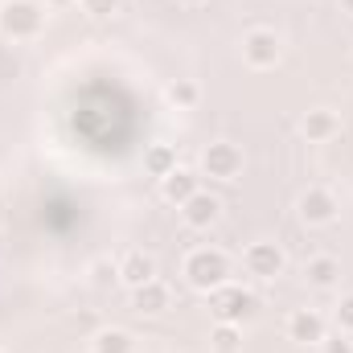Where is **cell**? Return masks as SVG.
Returning <instances> with one entry per match:
<instances>
[{"instance_id":"obj_20","label":"cell","mask_w":353,"mask_h":353,"mask_svg":"<svg viewBox=\"0 0 353 353\" xmlns=\"http://www.w3.org/2000/svg\"><path fill=\"white\" fill-rule=\"evenodd\" d=\"M321 345H325V353H353V341L345 337V333H333V337L325 333V341H321Z\"/></svg>"},{"instance_id":"obj_21","label":"cell","mask_w":353,"mask_h":353,"mask_svg":"<svg viewBox=\"0 0 353 353\" xmlns=\"http://www.w3.org/2000/svg\"><path fill=\"white\" fill-rule=\"evenodd\" d=\"M90 275H94V288H107L111 279H119V267H111V263H94V267H90Z\"/></svg>"},{"instance_id":"obj_6","label":"cell","mask_w":353,"mask_h":353,"mask_svg":"<svg viewBox=\"0 0 353 353\" xmlns=\"http://www.w3.org/2000/svg\"><path fill=\"white\" fill-rule=\"evenodd\" d=\"M243 54H247V62L259 66V70H263V66H275V62H279V37L267 33V29H255V33H247Z\"/></svg>"},{"instance_id":"obj_18","label":"cell","mask_w":353,"mask_h":353,"mask_svg":"<svg viewBox=\"0 0 353 353\" xmlns=\"http://www.w3.org/2000/svg\"><path fill=\"white\" fill-rule=\"evenodd\" d=\"M169 99H173L176 107H193V103H197V87H193L189 79H176L173 87H169Z\"/></svg>"},{"instance_id":"obj_17","label":"cell","mask_w":353,"mask_h":353,"mask_svg":"<svg viewBox=\"0 0 353 353\" xmlns=\"http://www.w3.org/2000/svg\"><path fill=\"white\" fill-rule=\"evenodd\" d=\"M239 345H243L239 325H218V329H214V350H218V353H234Z\"/></svg>"},{"instance_id":"obj_1","label":"cell","mask_w":353,"mask_h":353,"mask_svg":"<svg viewBox=\"0 0 353 353\" xmlns=\"http://www.w3.org/2000/svg\"><path fill=\"white\" fill-rule=\"evenodd\" d=\"M210 312L218 316V325H243V321H251L259 312V300L251 292H243V288H226L222 283L210 296Z\"/></svg>"},{"instance_id":"obj_15","label":"cell","mask_w":353,"mask_h":353,"mask_svg":"<svg viewBox=\"0 0 353 353\" xmlns=\"http://www.w3.org/2000/svg\"><path fill=\"white\" fill-rule=\"evenodd\" d=\"M144 165H148V173H152V176H161V181H165V176L176 169V152L169 148V144H157V148H148Z\"/></svg>"},{"instance_id":"obj_13","label":"cell","mask_w":353,"mask_h":353,"mask_svg":"<svg viewBox=\"0 0 353 353\" xmlns=\"http://www.w3.org/2000/svg\"><path fill=\"white\" fill-rule=\"evenodd\" d=\"M300 128H304L308 140H329V136L337 132V115H333V111H308Z\"/></svg>"},{"instance_id":"obj_8","label":"cell","mask_w":353,"mask_h":353,"mask_svg":"<svg viewBox=\"0 0 353 353\" xmlns=\"http://www.w3.org/2000/svg\"><path fill=\"white\" fill-rule=\"evenodd\" d=\"M247 271L259 275V279H275V275L283 271V251H279L275 243H255V247L247 251Z\"/></svg>"},{"instance_id":"obj_3","label":"cell","mask_w":353,"mask_h":353,"mask_svg":"<svg viewBox=\"0 0 353 353\" xmlns=\"http://www.w3.org/2000/svg\"><path fill=\"white\" fill-rule=\"evenodd\" d=\"M0 33L12 37V41L37 37L41 33V8L33 0H8V4H0Z\"/></svg>"},{"instance_id":"obj_23","label":"cell","mask_w":353,"mask_h":353,"mask_svg":"<svg viewBox=\"0 0 353 353\" xmlns=\"http://www.w3.org/2000/svg\"><path fill=\"white\" fill-rule=\"evenodd\" d=\"M341 4H345V12H353V0H341Z\"/></svg>"},{"instance_id":"obj_14","label":"cell","mask_w":353,"mask_h":353,"mask_svg":"<svg viewBox=\"0 0 353 353\" xmlns=\"http://www.w3.org/2000/svg\"><path fill=\"white\" fill-rule=\"evenodd\" d=\"M304 275H308V283H316V288H333L337 275H341V267H337V259L321 255V259H312V263L304 267Z\"/></svg>"},{"instance_id":"obj_11","label":"cell","mask_w":353,"mask_h":353,"mask_svg":"<svg viewBox=\"0 0 353 353\" xmlns=\"http://www.w3.org/2000/svg\"><path fill=\"white\" fill-rule=\"evenodd\" d=\"M132 300H136V308H140V312L157 316V312H165V308H169V288L152 279V283H144V288H132Z\"/></svg>"},{"instance_id":"obj_22","label":"cell","mask_w":353,"mask_h":353,"mask_svg":"<svg viewBox=\"0 0 353 353\" xmlns=\"http://www.w3.org/2000/svg\"><path fill=\"white\" fill-rule=\"evenodd\" d=\"M337 329L353 333V296H345V300L337 304Z\"/></svg>"},{"instance_id":"obj_10","label":"cell","mask_w":353,"mask_h":353,"mask_svg":"<svg viewBox=\"0 0 353 353\" xmlns=\"http://www.w3.org/2000/svg\"><path fill=\"white\" fill-rule=\"evenodd\" d=\"M119 279H123L128 288H144V283H152V279H157V263H152V255L132 251V255L119 263Z\"/></svg>"},{"instance_id":"obj_24","label":"cell","mask_w":353,"mask_h":353,"mask_svg":"<svg viewBox=\"0 0 353 353\" xmlns=\"http://www.w3.org/2000/svg\"><path fill=\"white\" fill-rule=\"evenodd\" d=\"M185 4H201V0H185Z\"/></svg>"},{"instance_id":"obj_2","label":"cell","mask_w":353,"mask_h":353,"mask_svg":"<svg viewBox=\"0 0 353 353\" xmlns=\"http://www.w3.org/2000/svg\"><path fill=\"white\" fill-rule=\"evenodd\" d=\"M226 275H230V263H226V255H218V251H193V255L185 259V279H189L197 292L222 288Z\"/></svg>"},{"instance_id":"obj_4","label":"cell","mask_w":353,"mask_h":353,"mask_svg":"<svg viewBox=\"0 0 353 353\" xmlns=\"http://www.w3.org/2000/svg\"><path fill=\"white\" fill-rule=\"evenodd\" d=\"M201 169L205 176H218V181H234L239 169H243V152L234 144H210L201 152Z\"/></svg>"},{"instance_id":"obj_9","label":"cell","mask_w":353,"mask_h":353,"mask_svg":"<svg viewBox=\"0 0 353 353\" xmlns=\"http://www.w3.org/2000/svg\"><path fill=\"white\" fill-rule=\"evenodd\" d=\"M218 210H222V205H218V197H210V193H201V189H197V193L181 205V218H185L193 230H205V226L218 218Z\"/></svg>"},{"instance_id":"obj_16","label":"cell","mask_w":353,"mask_h":353,"mask_svg":"<svg viewBox=\"0 0 353 353\" xmlns=\"http://www.w3.org/2000/svg\"><path fill=\"white\" fill-rule=\"evenodd\" d=\"M94 353H132V337L119 329H107L94 337Z\"/></svg>"},{"instance_id":"obj_5","label":"cell","mask_w":353,"mask_h":353,"mask_svg":"<svg viewBox=\"0 0 353 353\" xmlns=\"http://www.w3.org/2000/svg\"><path fill=\"white\" fill-rule=\"evenodd\" d=\"M325 333H329V329H325V316L312 312V308H300V312L288 321V337L300 341V345H321Z\"/></svg>"},{"instance_id":"obj_12","label":"cell","mask_w":353,"mask_h":353,"mask_svg":"<svg viewBox=\"0 0 353 353\" xmlns=\"http://www.w3.org/2000/svg\"><path fill=\"white\" fill-rule=\"evenodd\" d=\"M165 185V197L176 201V205H185L193 193H197V173H189V169H173V173L161 181Z\"/></svg>"},{"instance_id":"obj_7","label":"cell","mask_w":353,"mask_h":353,"mask_svg":"<svg viewBox=\"0 0 353 353\" xmlns=\"http://www.w3.org/2000/svg\"><path fill=\"white\" fill-rule=\"evenodd\" d=\"M300 218L312 222V226L333 222V218H337V201H333V193H329V189H308V193L300 197Z\"/></svg>"},{"instance_id":"obj_19","label":"cell","mask_w":353,"mask_h":353,"mask_svg":"<svg viewBox=\"0 0 353 353\" xmlns=\"http://www.w3.org/2000/svg\"><path fill=\"white\" fill-rule=\"evenodd\" d=\"M119 8V0H83V12H90V17H111Z\"/></svg>"}]
</instances>
